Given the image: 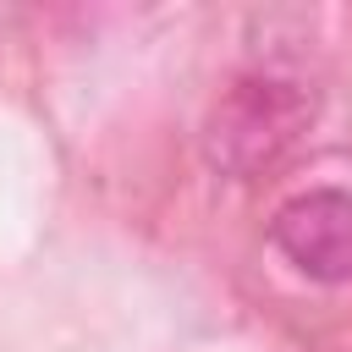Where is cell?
<instances>
[{
    "instance_id": "cell-1",
    "label": "cell",
    "mask_w": 352,
    "mask_h": 352,
    "mask_svg": "<svg viewBox=\"0 0 352 352\" xmlns=\"http://www.w3.org/2000/svg\"><path fill=\"white\" fill-rule=\"evenodd\" d=\"M314 126V88L286 72H242L204 121V160L220 176L258 182L280 170Z\"/></svg>"
},
{
    "instance_id": "cell-2",
    "label": "cell",
    "mask_w": 352,
    "mask_h": 352,
    "mask_svg": "<svg viewBox=\"0 0 352 352\" xmlns=\"http://www.w3.org/2000/svg\"><path fill=\"white\" fill-rule=\"evenodd\" d=\"M270 242L297 275L319 286L352 280V192L346 187L292 192L270 220Z\"/></svg>"
}]
</instances>
